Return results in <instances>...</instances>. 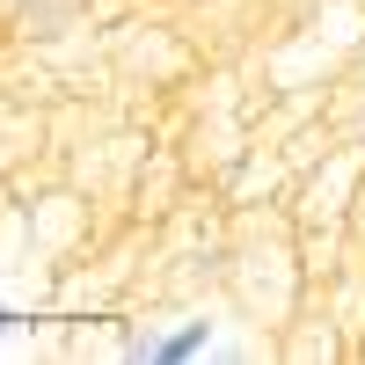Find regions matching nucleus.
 <instances>
[{"label": "nucleus", "instance_id": "1", "mask_svg": "<svg viewBox=\"0 0 365 365\" xmlns=\"http://www.w3.org/2000/svg\"><path fill=\"white\" fill-rule=\"evenodd\" d=\"M358 182H365V146L358 139L322 146V161L292 168V212H285V227L292 234H351Z\"/></svg>", "mask_w": 365, "mask_h": 365}, {"label": "nucleus", "instance_id": "2", "mask_svg": "<svg viewBox=\"0 0 365 365\" xmlns=\"http://www.w3.org/2000/svg\"><path fill=\"white\" fill-rule=\"evenodd\" d=\"M220 322L212 314H182V322H146V329H125V358L132 365H190V358H220Z\"/></svg>", "mask_w": 365, "mask_h": 365}, {"label": "nucleus", "instance_id": "3", "mask_svg": "<svg viewBox=\"0 0 365 365\" xmlns=\"http://www.w3.org/2000/svg\"><path fill=\"white\" fill-rule=\"evenodd\" d=\"M29 336V314H15V307H0V351H8V344H22Z\"/></svg>", "mask_w": 365, "mask_h": 365}, {"label": "nucleus", "instance_id": "4", "mask_svg": "<svg viewBox=\"0 0 365 365\" xmlns=\"http://www.w3.org/2000/svg\"><path fill=\"white\" fill-rule=\"evenodd\" d=\"M351 256H365V182H358V205H351Z\"/></svg>", "mask_w": 365, "mask_h": 365}, {"label": "nucleus", "instance_id": "5", "mask_svg": "<svg viewBox=\"0 0 365 365\" xmlns=\"http://www.w3.org/2000/svg\"><path fill=\"white\" fill-rule=\"evenodd\" d=\"M344 139H358V146H365V110H358V117H351V125H344Z\"/></svg>", "mask_w": 365, "mask_h": 365}, {"label": "nucleus", "instance_id": "6", "mask_svg": "<svg viewBox=\"0 0 365 365\" xmlns=\"http://www.w3.org/2000/svg\"><path fill=\"white\" fill-rule=\"evenodd\" d=\"M182 8H212V0H182Z\"/></svg>", "mask_w": 365, "mask_h": 365}]
</instances>
